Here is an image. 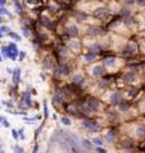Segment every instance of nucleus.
Masks as SVG:
<instances>
[{
	"mask_svg": "<svg viewBox=\"0 0 145 153\" xmlns=\"http://www.w3.org/2000/svg\"><path fill=\"white\" fill-rule=\"evenodd\" d=\"M81 125H83L84 130H85V131H88V133H95V131L99 129V126L97 125V123H94V121H89V120H84Z\"/></svg>",
	"mask_w": 145,
	"mask_h": 153,
	"instance_id": "obj_1",
	"label": "nucleus"
},
{
	"mask_svg": "<svg viewBox=\"0 0 145 153\" xmlns=\"http://www.w3.org/2000/svg\"><path fill=\"white\" fill-rule=\"evenodd\" d=\"M122 100H124V96L122 93H120V92H112L109 96V102L111 103H116V105H118L122 102Z\"/></svg>",
	"mask_w": 145,
	"mask_h": 153,
	"instance_id": "obj_2",
	"label": "nucleus"
},
{
	"mask_svg": "<svg viewBox=\"0 0 145 153\" xmlns=\"http://www.w3.org/2000/svg\"><path fill=\"white\" fill-rule=\"evenodd\" d=\"M124 80L126 83H135V82H138V76L135 73H132V71H129V73L124 75Z\"/></svg>",
	"mask_w": 145,
	"mask_h": 153,
	"instance_id": "obj_3",
	"label": "nucleus"
},
{
	"mask_svg": "<svg viewBox=\"0 0 145 153\" xmlns=\"http://www.w3.org/2000/svg\"><path fill=\"white\" fill-rule=\"evenodd\" d=\"M8 47H9V51H10L9 59L16 60V59H17V56H18V54H19V51H18V49H17V46L14 45V44H9V45H8Z\"/></svg>",
	"mask_w": 145,
	"mask_h": 153,
	"instance_id": "obj_4",
	"label": "nucleus"
},
{
	"mask_svg": "<svg viewBox=\"0 0 145 153\" xmlns=\"http://www.w3.org/2000/svg\"><path fill=\"white\" fill-rule=\"evenodd\" d=\"M103 71H104V69H103L102 65H94L93 68L90 69L92 75H94V76H101L103 74Z\"/></svg>",
	"mask_w": 145,
	"mask_h": 153,
	"instance_id": "obj_5",
	"label": "nucleus"
},
{
	"mask_svg": "<svg viewBox=\"0 0 145 153\" xmlns=\"http://www.w3.org/2000/svg\"><path fill=\"white\" fill-rule=\"evenodd\" d=\"M57 71H59L60 75H67L70 73V68H69V65H67V64L61 63L59 65V68H57Z\"/></svg>",
	"mask_w": 145,
	"mask_h": 153,
	"instance_id": "obj_6",
	"label": "nucleus"
},
{
	"mask_svg": "<svg viewBox=\"0 0 145 153\" xmlns=\"http://www.w3.org/2000/svg\"><path fill=\"white\" fill-rule=\"evenodd\" d=\"M66 32H67V35H70V36H78L79 30L75 25H69L66 28Z\"/></svg>",
	"mask_w": 145,
	"mask_h": 153,
	"instance_id": "obj_7",
	"label": "nucleus"
},
{
	"mask_svg": "<svg viewBox=\"0 0 145 153\" xmlns=\"http://www.w3.org/2000/svg\"><path fill=\"white\" fill-rule=\"evenodd\" d=\"M107 10H108L107 8H104V7H99V8L94 9V16H95V17H98V18L104 17L106 14H107Z\"/></svg>",
	"mask_w": 145,
	"mask_h": 153,
	"instance_id": "obj_8",
	"label": "nucleus"
},
{
	"mask_svg": "<svg viewBox=\"0 0 145 153\" xmlns=\"http://www.w3.org/2000/svg\"><path fill=\"white\" fill-rule=\"evenodd\" d=\"M87 105H88V106L93 110H98L99 107H101V103L97 101V100H94V98H90V100H88V102H87Z\"/></svg>",
	"mask_w": 145,
	"mask_h": 153,
	"instance_id": "obj_9",
	"label": "nucleus"
},
{
	"mask_svg": "<svg viewBox=\"0 0 145 153\" xmlns=\"http://www.w3.org/2000/svg\"><path fill=\"white\" fill-rule=\"evenodd\" d=\"M116 61H117L116 60V57H112V56L106 57L104 59V66L106 68H113V66L116 65Z\"/></svg>",
	"mask_w": 145,
	"mask_h": 153,
	"instance_id": "obj_10",
	"label": "nucleus"
},
{
	"mask_svg": "<svg viewBox=\"0 0 145 153\" xmlns=\"http://www.w3.org/2000/svg\"><path fill=\"white\" fill-rule=\"evenodd\" d=\"M80 146H81V149H84V151H92V149H93V144H92L89 140H87V139L81 140Z\"/></svg>",
	"mask_w": 145,
	"mask_h": 153,
	"instance_id": "obj_11",
	"label": "nucleus"
},
{
	"mask_svg": "<svg viewBox=\"0 0 145 153\" xmlns=\"http://www.w3.org/2000/svg\"><path fill=\"white\" fill-rule=\"evenodd\" d=\"M13 82H14V84H18L21 82V69L19 68L14 69V71H13Z\"/></svg>",
	"mask_w": 145,
	"mask_h": 153,
	"instance_id": "obj_12",
	"label": "nucleus"
},
{
	"mask_svg": "<svg viewBox=\"0 0 145 153\" xmlns=\"http://www.w3.org/2000/svg\"><path fill=\"white\" fill-rule=\"evenodd\" d=\"M84 82V76L81 75V74H79V73H76L74 76H72V83L74 84H76V85H80L81 83Z\"/></svg>",
	"mask_w": 145,
	"mask_h": 153,
	"instance_id": "obj_13",
	"label": "nucleus"
},
{
	"mask_svg": "<svg viewBox=\"0 0 145 153\" xmlns=\"http://www.w3.org/2000/svg\"><path fill=\"white\" fill-rule=\"evenodd\" d=\"M135 51H136V45L135 44H127L126 49H125V54L131 55V54H134Z\"/></svg>",
	"mask_w": 145,
	"mask_h": 153,
	"instance_id": "obj_14",
	"label": "nucleus"
},
{
	"mask_svg": "<svg viewBox=\"0 0 145 153\" xmlns=\"http://www.w3.org/2000/svg\"><path fill=\"white\" fill-rule=\"evenodd\" d=\"M23 102L26 103V106H28V107H30L31 105H32V100H31L30 92H24V93H23Z\"/></svg>",
	"mask_w": 145,
	"mask_h": 153,
	"instance_id": "obj_15",
	"label": "nucleus"
},
{
	"mask_svg": "<svg viewBox=\"0 0 145 153\" xmlns=\"http://www.w3.org/2000/svg\"><path fill=\"white\" fill-rule=\"evenodd\" d=\"M83 60L85 61V63H90V61H94V60H95V54H93V52H89V54L84 55Z\"/></svg>",
	"mask_w": 145,
	"mask_h": 153,
	"instance_id": "obj_16",
	"label": "nucleus"
},
{
	"mask_svg": "<svg viewBox=\"0 0 145 153\" xmlns=\"http://www.w3.org/2000/svg\"><path fill=\"white\" fill-rule=\"evenodd\" d=\"M115 139H116V137H115L113 131H108L107 134H106V142L107 143H113Z\"/></svg>",
	"mask_w": 145,
	"mask_h": 153,
	"instance_id": "obj_17",
	"label": "nucleus"
},
{
	"mask_svg": "<svg viewBox=\"0 0 145 153\" xmlns=\"http://www.w3.org/2000/svg\"><path fill=\"white\" fill-rule=\"evenodd\" d=\"M136 137L138 138H144L145 137V128L144 126H139L136 129Z\"/></svg>",
	"mask_w": 145,
	"mask_h": 153,
	"instance_id": "obj_18",
	"label": "nucleus"
},
{
	"mask_svg": "<svg viewBox=\"0 0 145 153\" xmlns=\"http://www.w3.org/2000/svg\"><path fill=\"white\" fill-rule=\"evenodd\" d=\"M14 7H16V12L18 14H22L23 13V8H22V4L18 1V0H14Z\"/></svg>",
	"mask_w": 145,
	"mask_h": 153,
	"instance_id": "obj_19",
	"label": "nucleus"
},
{
	"mask_svg": "<svg viewBox=\"0 0 145 153\" xmlns=\"http://www.w3.org/2000/svg\"><path fill=\"white\" fill-rule=\"evenodd\" d=\"M1 55L4 56V57H9V55H10V51H9V47L8 46H3L1 47Z\"/></svg>",
	"mask_w": 145,
	"mask_h": 153,
	"instance_id": "obj_20",
	"label": "nucleus"
},
{
	"mask_svg": "<svg viewBox=\"0 0 145 153\" xmlns=\"http://www.w3.org/2000/svg\"><path fill=\"white\" fill-rule=\"evenodd\" d=\"M135 23H136V21H135L134 17H126V19H125V25L127 26H134Z\"/></svg>",
	"mask_w": 145,
	"mask_h": 153,
	"instance_id": "obj_21",
	"label": "nucleus"
},
{
	"mask_svg": "<svg viewBox=\"0 0 145 153\" xmlns=\"http://www.w3.org/2000/svg\"><path fill=\"white\" fill-rule=\"evenodd\" d=\"M70 46H71V49H72V50H76V51L80 49V44H79L78 41H75V40H72V41L70 42Z\"/></svg>",
	"mask_w": 145,
	"mask_h": 153,
	"instance_id": "obj_22",
	"label": "nucleus"
},
{
	"mask_svg": "<svg viewBox=\"0 0 145 153\" xmlns=\"http://www.w3.org/2000/svg\"><path fill=\"white\" fill-rule=\"evenodd\" d=\"M89 50L90 51H93V52H97V51H101V45L99 44H92L90 45V47H89Z\"/></svg>",
	"mask_w": 145,
	"mask_h": 153,
	"instance_id": "obj_23",
	"label": "nucleus"
},
{
	"mask_svg": "<svg viewBox=\"0 0 145 153\" xmlns=\"http://www.w3.org/2000/svg\"><path fill=\"white\" fill-rule=\"evenodd\" d=\"M75 18L78 19L79 22H84V21H85V18H87V16H85L84 13H80V12H79V13H76V14H75Z\"/></svg>",
	"mask_w": 145,
	"mask_h": 153,
	"instance_id": "obj_24",
	"label": "nucleus"
},
{
	"mask_svg": "<svg viewBox=\"0 0 145 153\" xmlns=\"http://www.w3.org/2000/svg\"><path fill=\"white\" fill-rule=\"evenodd\" d=\"M61 123L64 124V125H66V126L71 125V120H70L69 117H66V116H62V117H61Z\"/></svg>",
	"mask_w": 145,
	"mask_h": 153,
	"instance_id": "obj_25",
	"label": "nucleus"
},
{
	"mask_svg": "<svg viewBox=\"0 0 145 153\" xmlns=\"http://www.w3.org/2000/svg\"><path fill=\"white\" fill-rule=\"evenodd\" d=\"M88 33L89 35H98L99 30L98 28H94V27H90V28H88Z\"/></svg>",
	"mask_w": 145,
	"mask_h": 153,
	"instance_id": "obj_26",
	"label": "nucleus"
},
{
	"mask_svg": "<svg viewBox=\"0 0 145 153\" xmlns=\"http://www.w3.org/2000/svg\"><path fill=\"white\" fill-rule=\"evenodd\" d=\"M93 144H95V146H102L103 144V139H102V138L97 137V138H94V139H93Z\"/></svg>",
	"mask_w": 145,
	"mask_h": 153,
	"instance_id": "obj_27",
	"label": "nucleus"
},
{
	"mask_svg": "<svg viewBox=\"0 0 145 153\" xmlns=\"http://www.w3.org/2000/svg\"><path fill=\"white\" fill-rule=\"evenodd\" d=\"M3 14H5V16H9V17H12V14L9 13L8 10L4 7H0V16H3Z\"/></svg>",
	"mask_w": 145,
	"mask_h": 153,
	"instance_id": "obj_28",
	"label": "nucleus"
},
{
	"mask_svg": "<svg viewBox=\"0 0 145 153\" xmlns=\"http://www.w3.org/2000/svg\"><path fill=\"white\" fill-rule=\"evenodd\" d=\"M0 32H1L3 35H7V33L10 32V30H9V27H7V26H1L0 27Z\"/></svg>",
	"mask_w": 145,
	"mask_h": 153,
	"instance_id": "obj_29",
	"label": "nucleus"
},
{
	"mask_svg": "<svg viewBox=\"0 0 145 153\" xmlns=\"http://www.w3.org/2000/svg\"><path fill=\"white\" fill-rule=\"evenodd\" d=\"M8 35L10 36L12 38H14V40H17V41H21V36H18L17 33H14V32H9Z\"/></svg>",
	"mask_w": 145,
	"mask_h": 153,
	"instance_id": "obj_30",
	"label": "nucleus"
},
{
	"mask_svg": "<svg viewBox=\"0 0 145 153\" xmlns=\"http://www.w3.org/2000/svg\"><path fill=\"white\" fill-rule=\"evenodd\" d=\"M61 101H62V100H61V97L59 94L54 96V103H61Z\"/></svg>",
	"mask_w": 145,
	"mask_h": 153,
	"instance_id": "obj_31",
	"label": "nucleus"
},
{
	"mask_svg": "<svg viewBox=\"0 0 145 153\" xmlns=\"http://www.w3.org/2000/svg\"><path fill=\"white\" fill-rule=\"evenodd\" d=\"M124 3L126 5H134V4H136V0H124Z\"/></svg>",
	"mask_w": 145,
	"mask_h": 153,
	"instance_id": "obj_32",
	"label": "nucleus"
},
{
	"mask_svg": "<svg viewBox=\"0 0 145 153\" xmlns=\"http://www.w3.org/2000/svg\"><path fill=\"white\" fill-rule=\"evenodd\" d=\"M22 31H23V35L26 37H30V32H28V28L27 27H22Z\"/></svg>",
	"mask_w": 145,
	"mask_h": 153,
	"instance_id": "obj_33",
	"label": "nucleus"
},
{
	"mask_svg": "<svg viewBox=\"0 0 145 153\" xmlns=\"http://www.w3.org/2000/svg\"><path fill=\"white\" fill-rule=\"evenodd\" d=\"M43 110H45V117L48 116V110H47V103L45 101V103H43Z\"/></svg>",
	"mask_w": 145,
	"mask_h": 153,
	"instance_id": "obj_34",
	"label": "nucleus"
},
{
	"mask_svg": "<svg viewBox=\"0 0 145 153\" xmlns=\"http://www.w3.org/2000/svg\"><path fill=\"white\" fill-rule=\"evenodd\" d=\"M1 124H3V125L5 126V128H9V126H10V125H9V123H8V120H7V119H4V117H3V120H1Z\"/></svg>",
	"mask_w": 145,
	"mask_h": 153,
	"instance_id": "obj_35",
	"label": "nucleus"
},
{
	"mask_svg": "<svg viewBox=\"0 0 145 153\" xmlns=\"http://www.w3.org/2000/svg\"><path fill=\"white\" fill-rule=\"evenodd\" d=\"M12 133H13V138H14V139H19V134H18L17 130H13Z\"/></svg>",
	"mask_w": 145,
	"mask_h": 153,
	"instance_id": "obj_36",
	"label": "nucleus"
},
{
	"mask_svg": "<svg viewBox=\"0 0 145 153\" xmlns=\"http://www.w3.org/2000/svg\"><path fill=\"white\" fill-rule=\"evenodd\" d=\"M136 4H139V5H145V0H136Z\"/></svg>",
	"mask_w": 145,
	"mask_h": 153,
	"instance_id": "obj_37",
	"label": "nucleus"
},
{
	"mask_svg": "<svg viewBox=\"0 0 145 153\" xmlns=\"http://www.w3.org/2000/svg\"><path fill=\"white\" fill-rule=\"evenodd\" d=\"M14 152H23V148H21V147H14Z\"/></svg>",
	"mask_w": 145,
	"mask_h": 153,
	"instance_id": "obj_38",
	"label": "nucleus"
},
{
	"mask_svg": "<svg viewBox=\"0 0 145 153\" xmlns=\"http://www.w3.org/2000/svg\"><path fill=\"white\" fill-rule=\"evenodd\" d=\"M7 3V0H0V7H4Z\"/></svg>",
	"mask_w": 145,
	"mask_h": 153,
	"instance_id": "obj_39",
	"label": "nucleus"
},
{
	"mask_svg": "<svg viewBox=\"0 0 145 153\" xmlns=\"http://www.w3.org/2000/svg\"><path fill=\"white\" fill-rule=\"evenodd\" d=\"M24 56H26V52H23V51H22V52H21V60H23V57H24Z\"/></svg>",
	"mask_w": 145,
	"mask_h": 153,
	"instance_id": "obj_40",
	"label": "nucleus"
},
{
	"mask_svg": "<svg viewBox=\"0 0 145 153\" xmlns=\"http://www.w3.org/2000/svg\"><path fill=\"white\" fill-rule=\"evenodd\" d=\"M95 149H97V151H99V152H104V151L102 149V148H99V147H98V148H95Z\"/></svg>",
	"mask_w": 145,
	"mask_h": 153,
	"instance_id": "obj_41",
	"label": "nucleus"
},
{
	"mask_svg": "<svg viewBox=\"0 0 145 153\" xmlns=\"http://www.w3.org/2000/svg\"><path fill=\"white\" fill-rule=\"evenodd\" d=\"M3 61V55H1V52H0V63Z\"/></svg>",
	"mask_w": 145,
	"mask_h": 153,
	"instance_id": "obj_42",
	"label": "nucleus"
},
{
	"mask_svg": "<svg viewBox=\"0 0 145 153\" xmlns=\"http://www.w3.org/2000/svg\"><path fill=\"white\" fill-rule=\"evenodd\" d=\"M3 36H4V35H3V33H1V32H0V38H1Z\"/></svg>",
	"mask_w": 145,
	"mask_h": 153,
	"instance_id": "obj_43",
	"label": "nucleus"
},
{
	"mask_svg": "<svg viewBox=\"0 0 145 153\" xmlns=\"http://www.w3.org/2000/svg\"><path fill=\"white\" fill-rule=\"evenodd\" d=\"M144 68H145V64H144Z\"/></svg>",
	"mask_w": 145,
	"mask_h": 153,
	"instance_id": "obj_44",
	"label": "nucleus"
}]
</instances>
